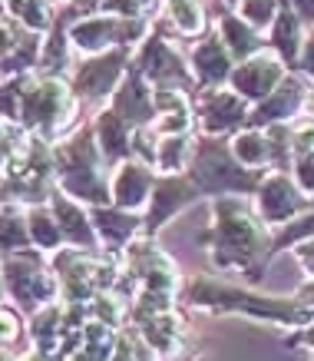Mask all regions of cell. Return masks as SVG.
I'll return each instance as SVG.
<instances>
[{"instance_id": "6da1fadb", "label": "cell", "mask_w": 314, "mask_h": 361, "mask_svg": "<svg viewBox=\"0 0 314 361\" xmlns=\"http://www.w3.org/2000/svg\"><path fill=\"white\" fill-rule=\"evenodd\" d=\"M195 179H202L206 186H251L249 179L235 169V163H228V156L222 149H206L202 153L199 166H195Z\"/></svg>"}, {"instance_id": "7a4b0ae2", "label": "cell", "mask_w": 314, "mask_h": 361, "mask_svg": "<svg viewBox=\"0 0 314 361\" xmlns=\"http://www.w3.org/2000/svg\"><path fill=\"white\" fill-rule=\"evenodd\" d=\"M278 80V66L268 63V60H255V63L241 66L239 73H235V83L239 90H245L249 97H261L265 90H271V83Z\"/></svg>"}, {"instance_id": "3957f363", "label": "cell", "mask_w": 314, "mask_h": 361, "mask_svg": "<svg viewBox=\"0 0 314 361\" xmlns=\"http://www.w3.org/2000/svg\"><path fill=\"white\" fill-rule=\"evenodd\" d=\"M261 206H265V216H268V219L288 216L294 206V196H291V189H288V183H284V179H271L268 186L261 189Z\"/></svg>"}, {"instance_id": "277c9868", "label": "cell", "mask_w": 314, "mask_h": 361, "mask_svg": "<svg viewBox=\"0 0 314 361\" xmlns=\"http://www.w3.org/2000/svg\"><path fill=\"white\" fill-rule=\"evenodd\" d=\"M241 116V103L235 97H215L206 106V126L208 130H225L232 120Z\"/></svg>"}, {"instance_id": "5b68a950", "label": "cell", "mask_w": 314, "mask_h": 361, "mask_svg": "<svg viewBox=\"0 0 314 361\" xmlns=\"http://www.w3.org/2000/svg\"><path fill=\"white\" fill-rule=\"evenodd\" d=\"M116 66H120V56H109L106 63L87 66V70H83V77H80V87L89 90V93H99V90H106L109 83H113V73H116Z\"/></svg>"}, {"instance_id": "8992f818", "label": "cell", "mask_w": 314, "mask_h": 361, "mask_svg": "<svg viewBox=\"0 0 314 361\" xmlns=\"http://www.w3.org/2000/svg\"><path fill=\"white\" fill-rule=\"evenodd\" d=\"M142 192H146V176H142L139 169H123V176H120V202L136 206V202L142 199Z\"/></svg>"}, {"instance_id": "52a82bcc", "label": "cell", "mask_w": 314, "mask_h": 361, "mask_svg": "<svg viewBox=\"0 0 314 361\" xmlns=\"http://www.w3.org/2000/svg\"><path fill=\"white\" fill-rule=\"evenodd\" d=\"M199 66H202V73H206L208 80H218L222 73H225V56L218 54V47H202L199 50Z\"/></svg>"}, {"instance_id": "ba28073f", "label": "cell", "mask_w": 314, "mask_h": 361, "mask_svg": "<svg viewBox=\"0 0 314 361\" xmlns=\"http://www.w3.org/2000/svg\"><path fill=\"white\" fill-rule=\"evenodd\" d=\"M225 33H228V44L235 47V54H239V56L251 54V33L245 30V27H241V23L228 20V23H225Z\"/></svg>"}, {"instance_id": "9c48e42d", "label": "cell", "mask_w": 314, "mask_h": 361, "mask_svg": "<svg viewBox=\"0 0 314 361\" xmlns=\"http://www.w3.org/2000/svg\"><path fill=\"white\" fill-rule=\"evenodd\" d=\"M235 149H239L241 159H265V142H261L258 133H249V136H241L239 142H235Z\"/></svg>"}, {"instance_id": "30bf717a", "label": "cell", "mask_w": 314, "mask_h": 361, "mask_svg": "<svg viewBox=\"0 0 314 361\" xmlns=\"http://www.w3.org/2000/svg\"><path fill=\"white\" fill-rule=\"evenodd\" d=\"M0 242H4V245L23 242V222L17 219V216H4V219H0Z\"/></svg>"}, {"instance_id": "8fae6325", "label": "cell", "mask_w": 314, "mask_h": 361, "mask_svg": "<svg viewBox=\"0 0 314 361\" xmlns=\"http://www.w3.org/2000/svg\"><path fill=\"white\" fill-rule=\"evenodd\" d=\"M13 11L20 13V17H27L33 27H44V20H46L44 4H33V0H13Z\"/></svg>"}, {"instance_id": "7c38bea8", "label": "cell", "mask_w": 314, "mask_h": 361, "mask_svg": "<svg viewBox=\"0 0 314 361\" xmlns=\"http://www.w3.org/2000/svg\"><path fill=\"white\" fill-rule=\"evenodd\" d=\"M33 235L44 242V245H56V229L46 222L44 212H37V216H33Z\"/></svg>"}, {"instance_id": "4fadbf2b", "label": "cell", "mask_w": 314, "mask_h": 361, "mask_svg": "<svg viewBox=\"0 0 314 361\" xmlns=\"http://www.w3.org/2000/svg\"><path fill=\"white\" fill-rule=\"evenodd\" d=\"M245 17H251L255 23H265L271 17V0H249L245 7Z\"/></svg>"}, {"instance_id": "5bb4252c", "label": "cell", "mask_w": 314, "mask_h": 361, "mask_svg": "<svg viewBox=\"0 0 314 361\" xmlns=\"http://www.w3.org/2000/svg\"><path fill=\"white\" fill-rule=\"evenodd\" d=\"M298 176H301V186L314 189V153H304V159H301V169H298Z\"/></svg>"}, {"instance_id": "9a60e30c", "label": "cell", "mask_w": 314, "mask_h": 361, "mask_svg": "<svg viewBox=\"0 0 314 361\" xmlns=\"http://www.w3.org/2000/svg\"><path fill=\"white\" fill-rule=\"evenodd\" d=\"M294 7L301 11L304 20H314V0H294Z\"/></svg>"}, {"instance_id": "2e32d148", "label": "cell", "mask_w": 314, "mask_h": 361, "mask_svg": "<svg viewBox=\"0 0 314 361\" xmlns=\"http://www.w3.org/2000/svg\"><path fill=\"white\" fill-rule=\"evenodd\" d=\"M11 335H13V322L0 315V338H11Z\"/></svg>"}, {"instance_id": "e0dca14e", "label": "cell", "mask_w": 314, "mask_h": 361, "mask_svg": "<svg viewBox=\"0 0 314 361\" xmlns=\"http://www.w3.org/2000/svg\"><path fill=\"white\" fill-rule=\"evenodd\" d=\"M308 70H314V40H311V50H308Z\"/></svg>"}]
</instances>
